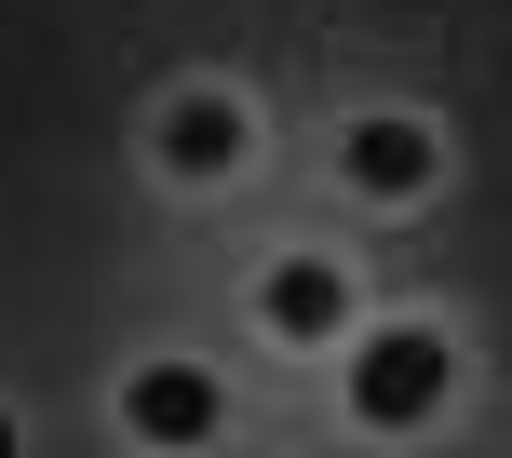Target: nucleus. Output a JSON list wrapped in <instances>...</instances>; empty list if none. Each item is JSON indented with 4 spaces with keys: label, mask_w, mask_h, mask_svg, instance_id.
<instances>
[{
    "label": "nucleus",
    "mask_w": 512,
    "mask_h": 458,
    "mask_svg": "<svg viewBox=\"0 0 512 458\" xmlns=\"http://www.w3.org/2000/svg\"><path fill=\"white\" fill-rule=\"evenodd\" d=\"M337 405H351V432H445V405H459V324H432V310L351 324Z\"/></svg>",
    "instance_id": "obj_1"
},
{
    "label": "nucleus",
    "mask_w": 512,
    "mask_h": 458,
    "mask_svg": "<svg viewBox=\"0 0 512 458\" xmlns=\"http://www.w3.org/2000/svg\"><path fill=\"white\" fill-rule=\"evenodd\" d=\"M337 189H351L364 216L445 203V122L432 108H351V122H337Z\"/></svg>",
    "instance_id": "obj_2"
},
{
    "label": "nucleus",
    "mask_w": 512,
    "mask_h": 458,
    "mask_svg": "<svg viewBox=\"0 0 512 458\" xmlns=\"http://www.w3.org/2000/svg\"><path fill=\"white\" fill-rule=\"evenodd\" d=\"M108 418H122L149 458H189V445H216V432H230V378H216L203 351H149V364H122Z\"/></svg>",
    "instance_id": "obj_3"
},
{
    "label": "nucleus",
    "mask_w": 512,
    "mask_h": 458,
    "mask_svg": "<svg viewBox=\"0 0 512 458\" xmlns=\"http://www.w3.org/2000/svg\"><path fill=\"white\" fill-rule=\"evenodd\" d=\"M243 324L270 337V351H351V324H364V283L337 270L324 243H297V256H270V270H256Z\"/></svg>",
    "instance_id": "obj_4"
},
{
    "label": "nucleus",
    "mask_w": 512,
    "mask_h": 458,
    "mask_svg": "<svg viewBox=\"0 0 512 458\" xmlns=\"http://www.w3.org/2000/svg\"><path fill=\"white\" fill-rule=\"evenodd\" d=\"M149 162H162V189H230L256 162V108L230 81H176V95L149 108Z\"/></svg>",
    "instance_id": "obj_5"
},
{
    "label": "nucleus",
    "mask_w": 512,
    "mask_h": 458,
    "mask_svg": "<svg viewBox=\"0 0 512 458\" xmlns=\"http://www.w3.org/2000/svg\"><path fill=\"white\" fill-rule=\"evenodd\" d=\"M0 458H27V418H14V405H0Z\"/></svg>",
    "instance_id": "obj_6"
}]
</instances>
